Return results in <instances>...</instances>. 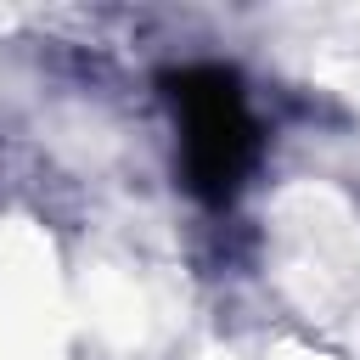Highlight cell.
<instances>
[{
    "label": "cell",
    "instance_id": "cell-1",
    "mask_svg": "<svg viewBox=\"0 0 360 360\" xmlns=\"http://www.w3.org/2000/svg\"><path fill=\"white\" fill-rule=\"evenodd\" d=\"M163 96L180 124V174L202 202H231L259 163V118L236 68L191 62L163 73Z\"/></svg>",
    "mask_w": 360,
    "mask_h": 360
}]
</instances>
